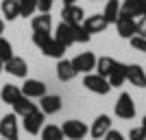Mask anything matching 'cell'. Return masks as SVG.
Returning a JSON list of instances; mask_svg holds the SVG:
<instances>
[{
	"label": "cell",
	"mask_w": 146,
	"mask_h": 140,
	"mask_svg": "<svg viewBox=\"0 0 146 140\" xmlns=\"http://www.w3.org/2000/svg\"><path fill=\"white\" fill-rule=\"evenodd\" d=\"M33 44L42 50V55L52 57V59H61V57L66 55V50H68L66 46L61 42H57L50 33H33Z\"/></svg>",
	"instance_id": "1"
},
{
	"label": "cell",
	"mask_w": 146,
	"mask_h": 140,
	"mask_svg": "<svg viewBox=\"0 0 146 140\" xmlns=\"http://www.w3.org/2000/svg\"><path fill=\"white\" fill-rule=\"evenodd\" d=\"M113 112H116V116L122 118V121H133L135 118V101L131 98L129 92H122L120 96H118Z\"/></svg>",
	"instance_id": "2"
},
{
	"label": "cell",
	"mask_w": 146,
	"mask_h": 140,
	"mask_svg": "<svg viewBox=\"0 0 146 140\" xmlns=\"http://www.w3.org/2000/svg\"><path fill=\"white\" fill-rule=\"evenodd\" d=\"M83 85H85L90 92H94V94H100V96L109 94V90H111L109 81L105 79V77H100V74H96V72H87L85 77H83Z\"/></svg>",
	"instance_id": "3"
},
{
	"label": "cell",
	"mask_w": 146,
	"mask_h": 140,
	"mask_svg": "<svg viewBox=\"0 0 146 140\" xmlns=\"http://www.w3.org/2000/svg\"><path fill=\"white\" fill-rule=\"evenodd\" d=\"M44 118H46V114L37 107V110H33L31 114L22 116V127H24L31 136H39V131H42V127H44Z\"/></svg>",
	"instance_id": "4"
},
{
	"label": "cell",
	"mask_w": 146,
	"mask_h": 140,
	"mask_svg": "<svg viewBox=\"0 0 146 140\" xmlns=\"http://www.w3.org/2000/svg\"><path fill=\"white\" fill-rule=\"evenodd\" d=\"M20 127H18V116L13 114H5L0 118V136L5 140H18Z\"/></svg>",
	"instance_id": "5"
},
{
	"label": "cell",
	"mask_w": 146,
	"mask_h": 140,
	"mask_svg": "<svg viewBox=\"0 0 146 140\" xmlns=\"http://www.w3.org/2000/svg\"><path fill=\"white\" fill-rule=\"evenodd\" d=\"M72 66L76 70V74H87L92 72L94 68H96V55L92 53V50H85V53H79V55L72 59Z\"/></svg>",
	"instance_id": "6"
},
{
	"label": "cell",
	"mask_w": 146,
	"mask_h": 140,
	"mask_svg": "<svg viewBox=\"0 0 146 140\" xmlns=\"http://www.w3.org/2000/svg\"><path fill=\"white\" fill-rule=\"evenodd\" d=\"M61 131H63V136L68 140H83L90 129H87L85 123H81V121H66L61 125Z\"/></svg>",
	"instance_id": "7"
},
{
	"label": "cell",
	"mask_w": 146,
	"mask_h": 140,
	"mask_svg": "<svg viewBox=\"0 0 146 140\" xmlns=\"http://www.w3.org/2000/svg\"><path fill=\"white\" fill-rule=\"evenodd\" d=\"M83 20H85L83 7H79V5L63 7V11H61V22H66V24H70V26H76V24H83Z\"/></svg>",
	"instance_id": "8"
},
{
	"label": "cell",
	"mask_w": 146,
	"mask_h": 140,
	"mask_svg": "<svg viewBox=\"0 0 146 140\" xmlns=\"http://www.w3.org/2000/svg\"><path fill=\"white\" fill-rule=\"evenodd\" d=\"M37 107H39V110H42L46 116H52V114H57V112H61L63 101H61L59 94H44V96L39 98Z\"/></svg>",
	"instance_id": "9"
},
{
	"label": "cell",
	"mask_w": 146,
	"mask_h": 140,
	"mask_svg": "<svg viewBox=\"0 0 146 140\" xmlns=\"http://www.w3.org/2000/svg\"><path fill=\"white\" fill-rule=\"evenodd\" d=\"M5 72L13 74V77H18V79H26V74H29V64H26L22 57L13 55L11 59L5 61Z\"/></svg>",
	"instance_id": "10"
},
{
	"label": "cell",
	"mask_w": 146,
	"mask_h": 140,
	"mask_svg": "<svg viewBox=\"0 0 146 140\" xmlns=\"http://www.w3.org/2000/svg\"><path fill=\"white\" fill-rule=\"evenodd\" d=\"M109 129H111V118L107 114H100V116L94 118V123H92V127H90L87 134H90L94 140H100L107 131H109Z\"/></svg>",
	"instance_id": "11"
},
{
	"label": "cell",
	"mask_w": 146,
	"mask_h": 140,
	"mask_svg": "<svg viewBox=\"0 0 146 140\" xmlns=\"http://www.w3.org/2000/svg\"><path fill=\"white\" fill-rule=\"evenodd\" d=\"M20 90L29 98H42L46 94V83H42L39 79H24V85H20Z\"/></svg>",
	"instance_id": "12"
},
{
	"label": "cell",
	"mask_w": 146,
	"mask_h": 140,
	"mask_svg": "<svg viewBox=\"0 0 146 140\" xmlns=\"http://www.w3.org/2000/svg\"><path fill=\"white\" fill-rule=\"evenodd\" d=\"M127 81L135 88H146V70L140 64H127Z\"/></svg>",
	"instance_id": "13"
},
{
	"label": "cell",
	"mask_w": 146,
	"mask_h": 140,
	"mask_svg": "<svg viewBox=\"0 0 146 140\" xmlns=\"http://www.w3.org/2000/svg\"><path fill=\"white\" fill-rule=\"evenodd\" d=\"M83 26L87 29L90 35H96V33H103V31L109 26V22L105 20L103 13H94V15H90V18L83 20Z\"/></svg>",
	"instance_id": "14"
},
{
	"label": "cell",
	"mask_w": 146,
	"mask_h": 140,
	"mask_svg": "<svg viewBox=\"0 0 146 140\" xmlns=\"http://www.w3.org/2000/svg\"><path fill=\"white\" fill-rule=\"evenodd\" d=\"M107 81H109L111 88H120V85H124V81H127V64L116 61L113 68H111V72H109V77H107Z\"/></svg>",
	"instance_id": "15"
},
{
	"label": "cell",
	"mask_w": 146,
	"mask_h": 140,
	"mask_svg": "<svg viewBox=\"0 0 146 140\" xmlns=\"http://www.w3.org/2000/svg\"><path fill=\"white\" fill-rule=\"evenodd\" d=\"M31 26H33V33H50L52 31V18L50 13H37L31 18Z\"/></svg>",
	"instance_id": "16"
},
{
	"label": "cell",
	"mask_w": 146,
	"mask_h": 140,
	"mask_svg": "<svg viewBox=\"0 0 146 140\" xmlns=\"http://www.w3.org/2000/svg\"><path fill=\"white\" fill-rule=\"evenodd\" d=\"M57 77H59V81H72L74 77H76V70H74L72 66V59H57Z\"/></svg>",
	"instance_id": "17"
},
{
	"label": "cell",
	"mask_w": 146,
	"mask_h": 140,
	"mask_svg": "<svg viewBox=\"0 0 146 140\" xmlns=\"http://www.w3.org/2000/svg\"><path fill=\"white\" fill-rule=\"evenodd\" d=\"M144 13V7H142V0H124V2H120V15H124V18H137V15H142Z\"/></svg>",
	"instance_id": "18"
},
{
	"label": "cell",
	"mask_w": 146,
	"mask_h": 140,
	"mask_svg": "<svg viewBox=\"0 0 146 140\" xmlns=\"http://www.w3.org/2000/svg\"><path fill=\"white\" fill-rule=\"evenodd\" d=\"M113 24H116V29H118V35L124 37V40H131V37L135 35V20L133 18H124V15H120Z\"/></svg>",
	"instance_id": "19"
},
{
	"label": "cell",
	"mask_w": 146,
	"mask_h": 140,
	"mask_svg": "<svg viewBox=\"0 0 146 140\" xmlns=\"http://www.w3.org/2000/svg\"><path fill=\"white\" fill-rule=\"evenodd\" d=\"M52 37H55L57 42H61L63 46H66V48H70V46L74 44L72 26H70V24H66V22H61V24H59V26L55 29V35H52Z\"/></svg>",
	"instance_id": "20"
},
{
	"label": "cell",
	"mask_w": 146,
	"mask_h": 140,
	"mask_svg": "<svg viewBox=\"0 0 146 140\" xmlns=\"http://www.w3.org/2000/svg\"><path fill=\"white\" fill-rule=\"evenodd\" d=\"M20 96H22V90H20V85L5 83V85H2V90H0V101H2V103H7V105H13Z\"/></svg>",
	"instance_id": "21"
},
{
	"label": "cell",
	"mask_w": 146,
	"mask_h": 140,
	"mask_svg": "<svg viewBox=\"0 0 146 140\" xmlns=\"http://www.w3.org/2000/svg\"><path fill=\"white\" fill-rule=\"evenodd\" d=\"M33 110H37V105L33 103V98L24 96V94L13 103V114H15V116H26V114H31Z\"/></svg>",
	"instance_id": "22"
},
{
	"label": "cell",
	"mask_w": 146,
	"mask_h": 140,
	"mask_svg": "<svg viewBox=\"0 0 146 140\" xmlns=\"http://www.w3.org/2000/svg\"><path fill=\"white\" fill-rule=\"evenodd\" d=\"M0 9H2V18L9 20V22L20 18V2L18 0H2V2H0Z\"/></svg>",
	"instance_id": "23"
},
{
	"label": "cell",
	"mask_w": 146,
	"mask_h": 140,
	"mask_svg": "<svg viewBox=\"0 0 146 140\" xmlns=\"http://www.w3.org/2000/svg\"><path fill=\"white\" fill-rule=\"evenodd\" d=\"M103 15H105V20H107L109 24H113V22L120 18V0H107Z\"/></svg>",
	"instance_id": "24"
},
{
	"label": "cell",
	"mask_w": 146,
	"mask_h": 140,
	"mask_svg": "<svg viewBox=\"0 0 146 140\" xmlns=\"http://www.w3.org/2000/svg\"><path fill=\"white\" fill-rule=\"evenodd\" d=\"M39 136H42V140H63L66 138L59 125H44Z\"/></svg>",
	"instance_id": "25"
},
{
	"label": "cell",
	"mask_w": 146,
	"mask_h": 140,
	"mask_svg": "<svg viewBox=\"0 0 146 140\" xmlns=\"http://www.w3.org/2000/svg\"><path fill=\"white\" fill-rule=\"evenodd\" d=\"M113 64H116V59L113 57H98L96 59V74H100V77H109L111 68H113Z\"/></svg>",
	"instance_id": "26"
},
{
	"label": "cell",
	"mask_w": 146,
	"mask_h": 140,
	"mask_svg": "<svg viewBox=\"0 0 146 140\" xmlns=\"http://www.w3.org/2000/svg\"><path fill=\"white\" fill-rule=\"evenodd\" d=\"M72 35H74V44L79 42V44H87L92 40V35L87 33V29L83 24H76V26H72Z\"/></svg>",
	"instance_id": "27"
},
{
	"label": "cell",
	"mask_w": 146,
	"mask_h": 140,
	"mask_svg": "<svg viewBox=\"0 0 146 140\" xmlns=\"http://www.w3.org/2000/svg\"><path fill=\"white\" fill-rule=\"evenodd\" d=\"M35 11V0H20V18H33Z\"/></svg>",
	"instance_id": "28"
},
{
	"label": "cell",
	"mask_w": 146,
	"mask_h": 140,
	"mask_svg": "<svg viewBox=\"0 0 146 140\" xmlns=\"http://www.w3.org/2000/svg\"><path fill=\"white\" fill-rule=\"evenodd\" d=\"M13 57V46L9 40H5V37L0 35V61H7Z\"/></svg>",
	"instance_id": "29"
},
{
	"label": "cell",
	"mask_w": 146,
	"mask_h": 140,
	"mask_svg": "<svg viewBox=\"0 0 146 140\" xmlns=\"http://www.w3.org/2000/svg\"><path fill=\"white\" fill-rule=\"evenodd\" d=\"M135 35L146 37V13H142V15L135 18Z\"/></svg>",
	"instance_id": "30"
},
{
	"label": "cell",
	"mask_w": 146,
	"mask_h": 140,
	"mask_svg": "<svg viewBox=\"0 0 146 140\" xmlns=\"http://www.w3.org/2000/svg\"><path fill=\"white\" fill-rule=\"evenodd\" d=\"M131 48H135V50H140V53H146V37H140V35H133L131 40Z\"/></svg>",
	"instance_id": "31"
},
{
	"label": "cell",
	"mask_w": 146,
	"mask_h": 140,
	"mask_svg": "<svg viewBox=\"0 0 146 140\" xmlns=\"http://www.w3.org/2000/svg\"><path fill=\"white\" fill-rule=\"evenodd\" d=\"M129 140H146V131L140 127H131V131H129Z\"/></svg>",
	"instance_id": "32"
},
{
	"label": "cell",
	"mask_w": 146,
	"mask_h": 140,
	"mask_svg": "<svg viewBox=\"0 0 146 140\" xmlns=\"http://www.w3.org/2000/svg\"><path fill=\"white\" fill-rule=\"evenodd\" d=\"M35 7L39 13H50L52 9V0H35Z\"/></svg>",
	"instance_id": "33"
},
{
	"label": "cell",
	"mask_w": 146,
	"mask_h": 140,
	"mask_svg": "<svg viewBox=\"0 0 146 140\" xmlns=\"http://www.w3.org/2000/svg\"><path fill=\"white\" fill-rule=\"evenodd\" d=\"M103 140H124V136H122L118 129H109V131L103 136Z\"/></svg>",
	"instance_id": "34"
},
{
	"label": "cell",
	"mask_w": 146,
	"mask_h": 140,
	"mask_svg": "<svg viewBox=\"0 0 146 140\" xmlns=\"http://www.w3.org/2000/svg\"><path fill=\"white\" fill-rule=\"evenodd\" d=\"M2 33H5V20L0 18V35H2Z\"/></svg>",
	"instance_id": "35"
},
{
	"label": "cell",
	"mask_w": 146,
	"mask_h": 140,
	"mask_svg": "<svg viewBox=\"0 0 146 140\" xmlns=\"http://www.w3.org/2000/svg\"><path fill=\"white\" fill-rule=\"evenodd\" d=\"M68 5H76V0H63V7H68Z\"/></svg>",
	"instance_id": "36"
},
{
	"label": "cell",
	"mask_w": 146,
	"mask_h": 140,
	"mask_svg": "<svg viewBox=\"0 0 146 140\" xmlns=\"http://www.w3.org/2000/svg\"><path fill=\"white\" fill-rule=\"evenodd\" d=\"M142 129H144V131H146V116H144V118H142Z\"/></svg>",
	"instance_id": "37"
},
{
	"label": "cell",
	"mask_w": 146,
	"mask_h": 140,
	"mask_svg": "<svg viewBox=\"0 0 146 140\" xmlns=\"http://www.w3.org/2000/svg\"><path fill=\"white\" fill-rule=\"evenodd\" d=\"M2 70H5V61H0V72H2Z\"/></svg>",
	"instance_id": "38"
},
{
	"label": "cell",
	"mask_w": 146,
	"mask_h": 140,
	"mask_svg": "<svg viewBox=\"0 0 146 140\" xmlns=\"http://www.w3.org/2000/svg\"><path fill=\"white\" fill-rule=\"evenodd\" d=\"M142 7H144V13H146V0H142Z\"/></svg>",
	"instance_id": "39"
},
{
	"label": "cell",
	"mask_w": 146,
	"mask_h": 140,
	"mask_svg": "<svg viewBox=\"0 0 146 140\" xmlns=\"http://www.w3.org/2000/svg\"><path fill=\"white\" fill-rule=\"evenodd\" d=\"M90 2H100V0H90Z\"/></svg>",
	"instance_id": "40"
},
{
	"label": "cell",
	"mask_w": 146,
	"mask_h": 140,
	"mask_svg": "<svg viewBox=\"0 0 146 140\" xmlns=\"http://www.w3.org/2000/svg\"><path fill=\"white\" fill-rule=\"evenodd\" d=\"M2 140H5V138H2Z\"/></svg>",
	"instance_id": "41"
},
{
	"label": "cell",
	"mask_w": 146,
	"mask_h": 140,
	"mask_svg": "<svg viewBox=\"0 0 146 140\" xmlns=\"http://www.w3.org/2000/svg\"><path fill=\"white\" fill-rule=\"evenodd\" d=\"M18 2H20V0H18Z\"/></svg>",
	"instance_id": "42"
}]
</instances>
